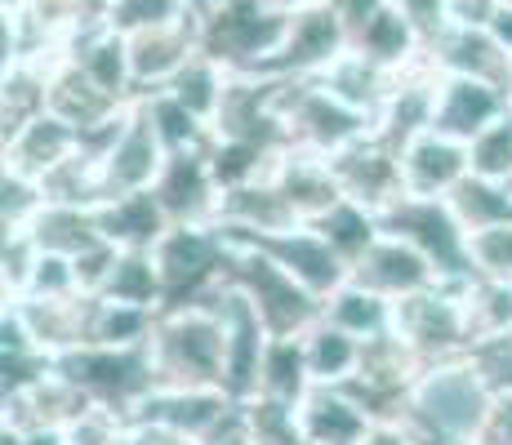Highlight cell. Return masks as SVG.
I'll return each instance as SVG.
<instances>
[{
    "instance_id": "1",
    "label": "cell",
    "mask_w": 512,
    "mask_h": 445,
    "mask_svg": "<svg viewBox=\"0 0 512 445\" xmlns=\"http://www.w3.org/2000/svg\"><path fill=\"white\" fill-rule=\"evenodd\" d=\"M490 397L495 388L472 365V356H450V361L423 365L392 423L419 445H472L490 410Z\"/></svg>"
},
{
    "instance_id": "2",
    "label": "cell",
    "mask_w": 512,
    "mask_h": 445,
    "mask_svg": "<svg viewBox=\"0 0 512 445\" xmlns=\"http://www.w3.org/2000/svg\"><path fill=\"white\" fill-rule=\"evenodd\" d=\"M147 352H152V374L161 388H223L228 330H223L214 294L156 312Z\"/></svg>"
},
{
    "instance_id": "3",
    "label": "cell",
    "mask_w": 512,
    "mask_h": 445,
    "mask_svg": "<svg viewBox=\"0 0 512 445\" xmlns=\"http://www.w3.org/2000/svg\"><path fill=\"white\" fill-rule=\"evenodd\" d=\"M285 0H196L201 54L228 72H268L290 27Z\"/></svg>"
},
{
    "instance_id": "4",
    "label": "cell",
    "mask_w": 512,
    "mask_h": 445,
    "mask_svg": "<svg viewBox=\"0 0 512 445\" xmlns=\"http://www.w3.org/2000/svg\"><path fill=\"white\" fill-rule=\"evenodd\" d=\"M223 285H236V290L259 308V316L268 321V330L277 334V339L281 334H303L326 312L321 294H312L299 276L285 272L272 254L254 250V245L236 241V236H232L228 263H223Z\"/></svg>"
},
{
    "instance_id": "5",
    "label": "cell",
    "mask_w": 512,
    "mask_h": 445,
    "mask_svg": "<svg viewBox=\"0 0 512 445\" xmlns=\"http://www.w3.org/2000/svg\"><path fill=\"white\" fill-rule=\"evenodd\" d=\"M277 121L285 134V147L317 152V156H334L339 147L357 143L361 134L374 130L370 116H361L339 94H330L317 76H281Z\"/></svg>"
},
{
    "instance_id": "6",
    "label": "cell",
    "mask_w": 512,
    "mask_h": 445,
    "mask_svg": "<svg viewBox=\"0 0 512 445\" xmlns=\"http://www.w3.org/2000/svg\"><path fill=\"white\" fill-rule=\"evenodd\" d=\"M392 334L423 365L468 356L472 330H468V308H464V281H437L428 290L397 299L392 303Z\"/></svg>"
},
{
    "instance_id": "7",
    "label": "cell",
    "mask_w": 512,
    "mask_h": 445,
    "mask_svg": "<svg viewBox=\"0 0 512 445\" xmlns=\"http://www.w3.org/2000/svg\"><path fill=\"white\" fill-rule=\"evenodd\" d=\"M228 250H232V236L219 223H174L152 250L165 281V308L210 299L223 285Z\"/></svg>"
},
{
    "instance_id": "8",
    "label": "cell",
    "mask_w": 512,
    "mask_h": 445,
    "mask_svg": "<svg viewBox=\"0 0 512 445\" xmlns=\"http://www.w3.org/2000/svg\"><path fill=\"white\" fill-rule=\"evenodd\" d=\"M54 365L98 405H116V410L130 414L147 392L156 388L152 374V352L147 343L134 348H107V343H85L63 356H54Z\"/></svg>"
},
{
    "instance_id": "9",
    "label": "cell",
    "mask_w": 512,
    "mask_h": 445,
    "mask_svg": "<svg viewBox=\"0 0 512 445\" xmlns=\"http://www.w3.org/2000/svg\"><path fill=\"white\" fill-rule=\"evenodd\" d=\"M379 227L428 254L432 267L441 272V281H468L472 276L468 232L455 219L446 196H401L379 214Z\"/></svg>"
},
{
    "instance_id": "10",
    "label": "cell",
    "mask_w": 512,
    "mask_h": 445,
    "mask_svg": "<svg viewBox=\"0 0 512 445\" xmlns=\"http://www.w3.org/2000/svg\"><path fill=\"white\" fill-rule=\"evenodd\" d=\"M165 161H170V147H165L156 121L147 116L143 98H134L125 125L112 134V143L98 156V201H116V196L156 187Z\"/></svg>"
},
{
    "instance_id": "11",
    "label": "cell",
    "mask_w": 512,
    "mask_h": 445,
    "mask_svg": "<svg viewBox=\"0 0 512 445\" xmlns=\"http://www.w3.org/2000/svg\"><path fill=\"white\" fill-rule=\"evenodd\" d=\"M348 45L352 32L339 9L330 0H303L290 9V27H285L277 58L268 63V76H321Z\"/></svg>"
},
{
    "instance_id": "12",
    "label": "cell",
    "mask_w": 512,
    "mask_h": 445,
    "mask_svg": "<svg viewBox=\"0 0 512 445\" xmlns=\"http://www.w3.org/2000/svg\"><path fill=\"white\" fill-rule=\"evenodd\" d=\"M334 178H339L343 196L357 205H366V210L383 214L392 201H401L406 196V183H401V147L388 143L379 130L361 134L357 143L339 147L334 156H326Z\"/></svg>"
},
{
    "instance_id": "13",
    "label": "cell",
    "mask_w": 512,
    "mask_h": 445,
    "mask_svg": "<svg viewBox=\"0 0 512 445\" xmlns=\"http://www.w3.org/2000/svg\"><path fill=\"white\" fill-rule=\"evenodd\" d=\"M214 303L223 312V330H228V370H223V388L232 401H254L259 397V370H263V352L272 343L268 321L259 316L250 299L236 285H219Z\"/></svg>"
},
{
    "instance_id": "14",
    "label": "cell",
    "mask_w": 512,
    "mask_h": 445,
    "mask_svg": "<svg viewBox=\"0 0 512 445\" xmlns=\"http://www.w3.org/2000/svg\"><path fill=\"white\" fill-rule=\"evenodd\" d=\"M236 241H245V245H254V250L272 254V259H277L285 272H294L312 294H321V299H330V294L352 276L348 259H343V254L334 250L326 236H321V227H312V223H299V227H290V232L236 236Z\"/></svg>"
},
{
    "instance_id": "15",
    "label": "cell",
    "mask_w": 512,
    "mask_h": 445,
    "mask_svg": "<svg viewBox=\"0 0 512 445\" xmlns=\"http://www.w3.org/2000/svg\"><path fill=\"white\" fill-rule=\"evenodd\" d=\"M294 428L308 445H366L379 419L343 383H312L294 401Z\"/></svg>"
},
{
    "instance_id": "16",
    "label": "cell",
    "mask_w": 512,
    "mask_h": 445,
    "mask_svg": "<svg viewBox=\"0 0 512 445\" xmlns=\"http://www.w3.org/2000/svg\"><path fill=\"white\" fill-rule=\"evenodd\" d=\"M236 410H241V401H232L228 388H161V383H156L130 410V419L165 423V428L183 432V437L205 441V437H214Z\"/></svg>"
},
{
    "instance_id": "17",
    "label": "cell",
    "mask_w": 512,
    "mask_h": 445,
    "mask_svg": "<svg viewBox=\"0 0 512 445\" xmlns=\"http://www.w3.org/2000/svg\"><path fill=\"white\" fill-rule=\"evenodd\" d=\"M130 41V72H134V89L152 94L165 89L174 76L201 54V23H196V9L187 18H174L165 27H147V32L125 36Z\"/></svg>"
},
{
    "instance_id": "18",
    "label": "cell",
    "mask_w": 512,
    "mask_h": 445,
    "mask_svg": "<svg viewBox=\"0 0 512 445\" xmlns=\"http://www.w3.org/2000/svg\"><path fill=\"white\" fill-rule=\"evenodd\" d=\"M90 397L67 379L58 365H49L41 379L23 383V388L5 392V423L0 428H18V432H63L76 414L90 410Z\"/></svg>"
},
{
    "instance_id": "19",
    "label": "cell",
    "mask_w": 512,
    "mask_h": 445,
    "mask_svg": "<svg viewBox=\"0 0 512 445\" xmlns=\"http://www.w3.org/2000/svg\"><path fill=\"white\" fill-rule=\"evenodd\" d=\"M130 107H134V98H121V94H112V89H103L72 54L49 76V112L72 121L81 134L112 130L116 121H125Z\"/></svg>"
},
{
    "instance_id": "20",
    "label": "cell",
    "mask_w": 512,
    "mask_h": 445,
    "mask_svg": "<svg viewBox=\"0 0 512 445\" xmlns=\"http://www.w3.org/2000/svg\"><path fill=\"white\" fill-rule=\"evenodd\" d=\"M352 281H361L366 290L397 303V299H406V294H419V290H428V285H437L441 272L432 267L428 254L415 250L410 241H401V236H392V232H379L370 250L352 263Z\"/></svg>"
},
{
    "instance_id": "21",
    "label": "cell",
    "mask_w": 512,
    "mask_h": 445,
    "mask_svg": "<svg viewBox=\"0 0 512 445\" xmlns=\"http://www.w3.org/2000/svg\"><path fill=\"white\" fill-rule=\"evenodd\" d=\"M161 196L170 223H214L219 219V178L210 170V147H196V152H170L161 178L152 187Z\"/></svg>"
},
{
    "instance_id": "22",
    "label": "cell",
    "mask_w": 512,
    "mask_h": 445,
    "mask_svg": "<svg viewBox=\"0 0 512 445\" xmlns=\"http://www.w3.org/2000/svg\"><path fill=\"white\" fill-rule=\"evenodd\" d=\"M512 107V94L490 81H477V76H455L441 72L437 85V107H432V130L459 138V143H472L486 125H495Z\"/></svg>"
},
{
    "instance_id": "23",
    "label": "cell",
    "mask_w": 512,
    "mask_h": 445,
    "mask_svg": "<svg viewBox=\"0 0 512 445\" xmlns=\"http://www.w3.org/2000/svg\"><path fill=\"white\" fill-rule=\"evenodd\" d=\"M468 174H472V156H468V143H459V138L441 130H423L401 143V183H406V196H450Z\"/></svg>"
},
{
    "instance_id": "24",
    "label": "cell",
    "mask_w": 512,
    "mask_h": 445,
    "mask_svg": "<svg viewBox=\"0 0 512 445\" xmlns=\"http://www.w3.org/2000/svg\"><path fill=\"white\" fill-rule=\"evenodd\" d=\"M81 147H85V134L76 130L72 121H63V116H54V112H41V116H32L23 130H14L5 138V170H18V174L45 183V178L54 174L58 165L72 161Z\"/></svg>"
},
{
    "instance_id": "25",
    "label": "cell",
    "mask_w": 512,
    "mask_h": 445,
    "mask_svg": "<svg viewBox=\"0 0 512 445\" xmlns=\"http://www.w3.org/2000/svg\"><path fill=\"white\" fill-rule=\"evenodd\" d=\"M428 58L441 72L477 76V81H490L512 94V54L490 36V27H446L428 45Z\"/></svg>"
},
{
    "instance_id": "26",
    "label": "cell",
    "mask_w": 512,
    "mask_h": 445,
    "mask_svg": "<svg viewBox=\"0 0 512 445\" xmlns=\"http://www.w3.org/2000/svg\"><path fill=\"white\" fill-rule=\"evenodd\" d=\"M272 183L285 192V201L299 210L303 223H317L321 214H330L343 201V187L334 178L330 161L317 152H299V147H285L272 165Z\"/></svg>"
},
{
    "instance_id": "27",
    "label": "cell",
    "mask_w": 512,
    "mask_h": 445,
    "mask_svg": "<svg viewBox=\"0 0 512 445\" xmlns=\"http://www.w3.org/2000/svg\"><path fill=\"white\" fill-rule=\"evenodd\" d=\"M94 210H98V227H103V236L116 250H156V241L174 227L152 187L116 196V201H98Z\"/></svg>"
},
{
    "instance_id": "28",
    "label": "cell",
    "mask_w": 512,
    "mask_h": 445,
    "mask_svg": "<svg viewBox=\"0 0 512 445\" xmlns=\"http://www.w3.org/2000/svg\"><path fill=\"white\" fill-rule=\"evenodd\" d=\"M321 85L330 89V94H339L348 107H357L361 116H370V121H379L383 103H388L392 94V81H397V72L383 63H374L370 54H361L357 45H348L339 58L326 67V72L317 76Z\"/></svg>"
},
{
    "instance_id": "29",
    "label": "cell",
    "mask_w": 512,
    "mask_h": 445,
    "mask_svg": "<svg viewBox=\"0 0 512 445\" xmlns=\"http://www.w3.org/2000/svg\"><path fill=\"white\" fill-rule=\"evenodd\" d=\"M352 45H357L361 54H370L374 63L392 67V72H401V67H410L415 58H423V36L415 32V23H410L397 5H383L379 14L352 36Z\"/></svg>"
},
{
    "instance_id": "30",
    "label": "cell",
    "mask_w": 512,
    "mask_h": 445,
    "mask_svg": "<svg viewBox=\"0 0 512 445\" xmlns=\"http://www.w3.org/2000/svg\"><path fill=\"white\" fill-rule=\"evenodd\" d=\"M303 352H308L312 383H348L361 365V339L348 334L343 325L326 321V312H321L317 325L303 330Z\"/></svg>"
},
{
    "instance_id": "31",
    "label": "cell",
    "mask_w": 512,
    "mask_h": 445,
    "mask_svg": "<svg viewBox=\"0 0 512 445\" xmlns=\"http://www.w3.org/2000/svg\"><path fill=\"white\" fill-rule=\"evenodd\" d=\"M103 299L112 303H130V308H147V312H161L165 308V281H161V267H156L152 250H121L103 281Z\"/></svg>"
},
{
    "instance_id": "32",
    "label": "cell",
    "mask_w": 512,
    "mask_h": 445,
    "mask_svg": "<svg viewBox=\"0 0 512 445\" xmlns=\"http://www.w3.org/2000/svg\"><path fill=\"white\" fill-rule=\"evenodd\" d=\"M312 388L308 374V352H303V334H272L268 352H263V370H259V397L294 405L303 392Z\"/></svg>"
},
{
    "instance_id": "33",
    "label": "cell",
    "mask_w": 512,
    "mask_h": 445,
    "mask_svg": "<svg viewBox=\"0 0 512 445\" xmlns=\"http://www.w3.org/2000/svg\"><path fill=\"white\" fill-rule=\"evenodd\" d=\"M446 201L455 210V219L464 223V232H486V227L512 223V183H504V178L468 174Z\"/></svg>"
},
{
    "instance_id": "34",
    "label": "cell",
    "mask_w": 512,
    "mask_h": 445,
    "mask_svg": "<svg viewBox=\"0 0 512 445\" xmlns=\"http://www.w3.org/2000/svg\"><path fill=\"white\" fill-rule=\"evenodd\" d=\"M326 321L343 325V330L357 334V339H374V334L392 330V299H383V294L366 290L361 281L348 276L326 299Z\"/></svg>"
},
{
    "instance_id": "35",
    "label": "cell",
    "mask_w": 512,
    "mask_h": 445,
    "mask_svg": "<svg viewBox=\"0 0 512 445\" xmlns=\"http://www.w3.org/2000/svg\"><path fill=\"white\" fill-rule=\"evenodd\" d=\"M228 85H232V72H228V67L214 63L210 54H196L192 63H187L183 72L174 76V81L165 85V89H170V94L179 98L187 112L201 116V121L214 130V116H219L223 98H228Z\"/></svg>"
},
{
    "instance_id": "36",
    "label": "cell",
    "mask_w": 512,
    "mask_h": 445,
    "mask_svg": "<svg viewBox=\"0 0 512 445\" xmlns=\"http://www.w3.org/2000/svg\"><path fill=\"white\" fill-rule=\"evenodd\" d=\"M464 308H468L472 343L512 334V281L468 276V281H464Z\"/></svg>"
},
{
    "instance_id": "37",
    "label": "cell",
    "mask_w": 512,
    "mask_h": 445,
    "mask_svg": "<svg viewBox=\"0 0 512 445\" xmlns=\"http://www.w3.org/2000/svg\"><path fill=\"white\" fill-rule=\"evenodd\" d=\"M312 227H321V236H326L334 250L348 259V267L357 263L361 254H366L370 245H374V236L383 232V227H379V214L366 210V205H357V201H348V196H343V201L334 205L330 214H321V219L312 223Z\"/></svg>"
},
{
    "instance_id": "38",
    "label": "cell",
    "mask_w": 512,
    "mask_h": 445,
    "mask_svg": "<svg viewBox=\"0 0 512 445\" xmlns=\"http://www.w3.org/2000/svg\"><path fill=\"white\" fill-rule=\"evenodd\" d=\"M468 156H472V174L512 183V107L499 116L495 125H486V130L472 138Z\"/></svg>"
},
{
    "instance_id": "39",
    "label": "cell",
    "mask_w": 512,
    "mask_h": 445,
    "mask_svg": "<svg viewBox=\"0 0 512 445\" xmlns=\"http://www.w3.org/2000/svg\"><path fill=\"white\" fill-rule=\"evenodd\" d=\"M125 437H130V414L98 401L63 428V445H125Z\"/></svg>"
},
{
    "instance_id": "40",
    "label": "cell",
    "mask_w": 512,
    "mask_h": 445,
    "mask_svg": "<svg viewBox=\"0 0 512 445\" xmlns=\"http://www.w3.org/2000/svg\"><path fill=\"white\" fill-rule=\"evenodd\" d=\"M0 196H5V232H27L36 223V214L49 205V192L41 178H27L18 170H5Z\"/></svg>"
},
{
    "instance_id": "41",
    "label": "cell",
    "mask_w": 512,
    "mask_h": 445,
    "mask_svg": "<svg viewBox=\"0 0 512 445\" xmlns=\"http://www.w3.org/2000/svg\"><path fill=\"white\" fill-rule=\"evenodd\" d=\"M192 0H112V27L121 36L147 32V27H165L174 18L192 14Z\"/></svg>"
},
{
    "instance_id": "42",
    "label": "cell",
    "mask_w": 512,
    "mask_h": 445,
    "mask_svg": "<svg viewBox=\"0 0 512 445\" xmlns=\"http://www.w3.org/2000/svg\"><path fill=\"white\" fill-rule=\"evenodd\" d=\"M468 259H472V276L512 281V223L468 232Z\"/></svg>"
},
{
    "instance_id": "43",
    "label": "cell",
    "mask_w": 512,
    "mask_h": 445,
    "mask_svg": "<svg viewBox=\"0 0 512 445\" xmlns=\"http://www.w3.org/2000/svg\"><path fill=\"white\" fill-rule=\"evenodd\" d=\"M36 259H41V241L32 232H5V254H0V281H5V299H23L32 285Z\"/></svg>"
},
{
    "instance_id": "44",
    "label": "cell",
    "mask_w": 512,
    "mask_h": 445,
    "mask_svg": "<svg viewBox=\"0 0 512 445\" xmlns=\"http://www.w3.org/2000/svg\"><path fill=\"white\" fill-rule=\"evenodd\" d=\"M63 294H81V276H76V259L54 250H41L32 272V285H27L23 299H63Z\"/></svg>"
},
{
    "instance_id": "45",
    "label": "cell",
    "mask_w": 512,
    "mask_h": 445,
    "mask_svg": "<svg viewBox=\"0 0 512 445\" xmlns=\"http://www.w3.org/2000/svg\"><path fill=\"white\" fill-rule=\"evenodd\" d=\"M388 5H397L415 23V32L423 36V49L450 27V0H388Z\"/></svg>"
},
{
    "instance_id": "46",
    "label": "cell",
    "mask_w": 512,
    "mask_h": 445,
    "mask_svg": "<svg viewBox=\"0 0 512 445\" xmlns=\"http://www.w3.org/2000/svg\"><path fill=\"white\" fill-rule=\"evenodd\" d=\"M472 445H512V388H499L490 397V410L481 419V432Z\"/></svg>"
},
{
    "instance_id": "47",
    "label": "cell",
    "mask_w": 512,
    "mask_h": 445,
    "mask_svg": "<svg viewBox=\"0 0 512 445\" xmlns=\"http://www.w3.org/2000/svg\"><path fill=\"white\" fill-rule=\"evenodd\" d=\"M330 5H334V9H339V18H343V23H348V32H352V36H357V32H361V27H366V23H370V18H374V14H379V9H383V5H388V0H330Z\"/></svg>"
},
{
    "instance_id": "48",
    "label": "cell",
    "mask_w": 512,
    "mask_h": 445,
    "mask_svg": "<svg viewBox=\"0 0 512 445\" xmlns=\"http://www.w3.org/2000/svg\"><path fill=\"white\" fill-rule=\"evenodd\" d=\"M0 445H63V432H18V428H0Z\"/></svg>"
},
{
    "instance_id": "49",
    "label": "cell",
    "mask_w": 512,
    "mask_h": 445,
    "mask_svg": "<svg viewBox=\"0 0 512 445\" xmlns=\"http://www.w3.org/2000/svg\"><path fill=\"white\" fill-rule=\"evenodd\" d=\"M486 27H490V36H495V41L512 54V5H504V0H499V9L490 14V23H486Z\"/></svg>"
},
{
    "instance_id": "50",
    "label": "cell",
    "mask_w": 512,
    "mask_h": 445,
    "mask_svg": "<svg viewBox=\"0 0 512 445\" xmlns=\"http://www.w3.org/2000/svg\"><path fill=\"white\" fill-rule=\"evenodd\" d=\"M366 445H419L415 437H406V432L397 428V423H379V428L370 432V441Z\"/></svg>"
}]
</instances>
